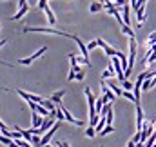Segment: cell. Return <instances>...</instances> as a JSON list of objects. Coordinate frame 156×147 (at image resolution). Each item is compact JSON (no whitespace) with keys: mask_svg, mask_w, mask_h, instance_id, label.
I'll use <instances>...</instances> for the list:
<instances>
[{"mask_svg":"<svg viewBox=\"0 0 156 147\" xmlns=\"http://www.w3.org/2000/svg\"><path fill=\"white\" fill-rule=\"evenodd\" d=\"M123 98H127V100H131V102L136 104V96H134V93H131V91H125V89H123Z\"/></svg>","mask_w":156,"mask_h":147,"instance_id":"obj_14","label":"cell"},{"mask_svg":"<svg viewBox=\"0 0 156 147\" xmlns=\"http://www.w3.org/2000/svg\"><path fill=\"white\" fill-rule=\"evenodd\" d=\"M122 9H123V22H125V26H131V5H129V2H125Z\"/></svg>","mask_w":156,"mask_h":147,"instance_id":"obj_6","label":"cell"},{"mask_svg":"<svg viewBox=\"0 0 156 147\" xmlns=\"http://www.w3.org/2000/svg\"><path fill=\"white\" fill-rule=\"evenodd\" d=\"M94 134H96V129H94L93 125H89L87 131H85V136H87V138H94Z\"/></svg>","mask_w":156,"mask_h":147,"instance_id":"obj_17","label":"cell"},{"mask_svg":"<svg viewBox=\"0 0 156 147\" xmlns=\"http://www.w3.org/2000/svg\"><path fill=\"white\" fill-rule=\"evenodd\" d=\"M83 78H85V73H83V71H80V73H76V76H75V80H78V82H82Z\"/></svg>","mask_w":156,"mask_h":147,"instance_id":"obj_20","label":"cell"},{"mask_svg":"<svg viewBox=\"0 0 156 147\" xmlns=\"http://www.w3.org/2000/svg\"><path fill=\"white\" fill-rule=\"evenodd\" d=\"M66 95V89H60V91H56V93H53L51 95V100L56 104V106H62V96Z\"/></svg>","mask_w":156,"mask_h":147,"instance_id":"obj_7","label":"cell"},{"mask_svg":"<svg viewBox=\"0 0 156 147\" xmlns=\"http://www.w3.org/2000/svg\"><path fill=\"white\" fill-rule=\"evenodd\" d=\"M142 127H144V111L140 104H136V131H142Z\"/></svg>","mask_w":156,"mask_h":147,"instance_id":"obj_4","label":"cell"},{"mask_svg":"<svg viewBox=\"0 0 156 147\" xmlns=\"http://www.w3.org/2000/svg\"><path fill=\"white\" fill-rule=\"evenodd\" d=\"M107 85H109V87L115 91V95H116V96H123V89H120L115 82H107Z\"/></svg>","mask_w":156,"mask_h":147,"instance_id":"obj_12","label":"cell"},{"mask_svg":"<svg viewBox=\"0 0 156 147\" xmlns=\"http://www.w3.org/2000/svg\"><path fill=\"white\" fill-rule=\"evenodd\" d=\"M42 122H44V116L38 114L37 111H33V114H31V124H33V127H40Z\"/></svg>","mask_w":156,"mask_h":147,"instance_id":"obj_8","label":"cell"},{"mask_svg":"<svg viewBox=\"0 0 156 147\" xmlns=\"http://www.w3.org/2000/svg\"><path fill=\"white\" fill-rule=\"evenodd\" d=\"M45 51H47V47L44 45V47H40L37 53H33V55H31L29 58H20V60H18V64H22V66H31V64H33V62H35L37 58H40V56H42V55H44Z\"/></svg>","mask_w":156,"mask_h":147,"instance_id":"obj_3","label":"cell"},{"mask_svg":"<svg viewBox=\"0 0 156 147\" xmlns=\"http://www.w3.org/2000/svg\"><path fill=\"white\" fill-rule=\"evenodd\" d=\"M122 87H123L125 91H131V89H134V84L129 82V80H123V82H122Z\"/></svg>","mask_w":156,"mask_h":147,"instance_id":"obj_15","label":"cell"},{"mask_svg":"<svg viewBox=\"0 0 156 147\" xmlns=\"http://www.w3.org/2000/svg\"><path fill=\"white\" fill-rule=\"evenodd\" d=\"M115 74H116V69H115V66H113V62H111V64H109V67L102 73V80H105V78H113Z\"/></svg>","mask_w":156,"mask_h":147,"instance_id":"obj_9","label":"cell"},{"mask_svg":"<svg viewBox=\"0 0 156 147\" xmlns=\"http://www.w3.org/2000/svg\"><path fill=\"white\" fill-rule=\"evenodd\" d=\"M13 142V138H9V136H5V134H2L0 136V144H4V145H9Z\"/></svg>","mask_w":156,"mask_h":147,"instance_id":"obj_18","label":"cell"},{"mask_svg":"<svg viewBox=\"0 0 156 147\" xmlns=\"http://www.w3.org/2000/svg\"><path fill=\"white\" fill-rule=\"evenodd\" d=\"M15 129H18V131L22 133L24 140H27V142H31V140H33V133H31V129H29V131H27V129H20L18 125H15Z\"/></svg>","mask_w":156,"mask_h":147,"instance_id":"obj_11","label":"cell"},{"mask_svg":"<svg viewBox=\"0 0 156 147\" xmlns=\"http://www.w3.org/2000/svg\"><path fill=\"white\" fill-rule=\"evenodd\" d=\"M22 33H44V35H56V37H66L75 40L76 35H71L67 31H62V29H55V27H35V26H26L22 29Z\"/></svg>","mask_w":156,"mask_h":147,"instance_id":"obj_1","label":"cell"},{"mask_svg":"<svg viewBox=\"0 0 156 147\" xmlns=\"http://www.w3.org/2000/svg\"><path fill=\"white\" fill-rule=\"evenodd\" d=\"M96 47H100V45H98V40H91V42L87 44V49H89V51H93V49H96Z\"/></svg>","mask_w":156,"mask_h":147,"instance_id":"obj_19","label":"cell"},{"mask_svg":"<svg viewBox=\"0 0 156 147\" xmlns=\"http://www.w3.org/2000/svg\"><path fill=\"white\" fill-rule=\"evenodd\" d=\"M9 147H20V145H18L16 142H11V144H9Z\"/></svg>","mask_w":156,"mask_h":147,"instance_id":"obj_23","label":"cell"},{"mask_svg":"<svg viewBox=\"0 0 156 147\" xmlns=\"http://www.w3.org/2000/svg\"><path fill=\"white\" fill-rule=\"evenodd\" d=\"M127 147H136V142H134V140H129V142H127Z\"/></svg>","mask_w":156,"mask_h":147,"instance_id":"obj_22","label":"cell"},{"mask_svg":"<svg viewBox=\"0 0 156 147\" xmlns=\"http://www.w3.org/2000/svg\"><path fill=\"white\" fill-rule=\"evenodd\" d=\"M56 145L58 147H69V144H67V142H60V140H56Z\"/></svg>","mask_w":156,"mask_h":147,"instance_id":"obj_21","label":"cell"},{"mask_svg":"<svg viewBox=\"0 0 156 147\" xmlns=\"http://www.w3.org/2000/svg\"><path fill=\"white\" fill-rule=\"evenodd\" d=\"M122 33L127 35L129 38H134V31L131 29V26H125V24H123V26H122Z\"/></svg>","mask_w":156,"mask_h":147,"instance_id":"obj_13","label":"cell"},{"mask_svg":"<svg viewBox=\"0 0 156 147\" xmlns=\"http://www.w3.org/2000/svg\"><path fill=\"white\" fill-rule=\"evenodd\" d=\"M5 42H7V40H5V38H2V40H0V47H2V45H5Z\"/></svg>","mask_w":156,"mask_h":147,"instance_id":"obj_24","label":"cell"},{"mask_svg":"<svg viewBox=\"0 0 156 147\" xmlns=\"http://www.w3.org/2000/svg\"><path fill=\"white\" fill-rule=\"evenodd\" d=\"M42 147H51V145H49V144H45V145H42Z\"/></svg>","mask_w":156,"mask_h":147,"instance_id":"obj_25","label":"cell"},{"mask_svg":"<svg viewBox=\"0 0 156 147\" xmlns=\"http://www.w3.org/2000/svg\"><path fill=\"white\" fill-rule=\"evenodd\" d=\"M38 9H44L49 26H55V24H56V16H55V13L51 11V7L47 5V0H38Z\"/></svg>","mask_w":156,"mask_h":147,"instance_id":"obj_2","label":"cell"},{"mask_svg":"<svg viewBox=\"0 0 156 147\" xmlns=\"http://www.w3.org/2000/svg\"><path fill=\"white\" fill-rule=\"evenodd\" d=\"M102 9H105V2H104V0H102V2H93L91 7H89L91 13H98V11H102Z\"/></svg>","mask_w":156,"mask_h":147,"instance_id":"obj_10","label":"cell"},{"mask_svg":"<svg viewBox=\"0 0 156 147\" xmlns=\"http://www.w3.org/2000/svg\"><path fill=\"white\" fill-rule=\"evenodd\" d=\"M29 9H31V7H29L27 4H26V5H22V7H18V11H16L13 16H9V20H20L26 13H29Z\"/></svg>","mask_w":156,"mask_h":147,"instance_id":"obj_5","label":"cell"},{"mask_svg":"<svg viewBox=\"0 0 156 147\" xmlns=\"http://www.w3.org/2000/svg\"><path fill=\"white\" fill-rule=\"evenodd\" d=\"M113 131H115V127H113V125H105V127L102 129V133H100V134H102V136H107V134H111Z\"/></svg>","mask_w":156,"mask_h":147,"instance_id":"obj_16","label":"cell"}]
</instances>
